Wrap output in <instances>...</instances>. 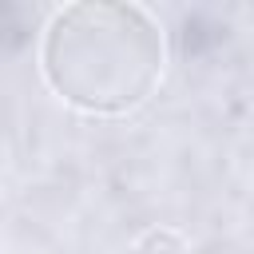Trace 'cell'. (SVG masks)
Here are the masks:
<instances>
[{
	"label": "cell",
	"mask_w": 254,
	"mask_h": 254,
	"mask_svg": "<svg viewBox=\"0 0 254 254\" xmlns=\"http://www.w3.org/2000/svg\"><path fill=\"white\" fill-rule=\"evenodd\" d=\"M167 36L143 4H64L40 44L48 87L83 115H127L163 83Z\"/></svg>",
	"instance_id": "6da1fadb"
},
{
	"label": "cell",
	"mask_w": 254,
	"mask_h": 254,
	"mask_svg": "<svg viewBox=\"0 0 254 254\" xmlns=\"http://www.w3.org/2000/svg\"><path fill=\"white\" fill-rule=\"evenodd\" d=\"M135 254H183V238L167 226H155L135 242Z\"/></svg>",
	"instance_id": "7a4b0ae2"
}]
</instances>
